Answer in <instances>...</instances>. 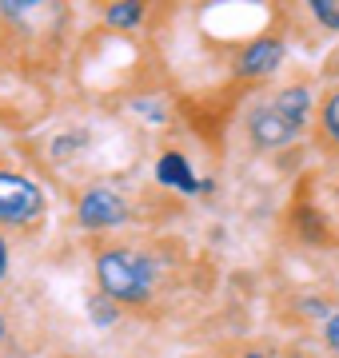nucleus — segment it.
<instances>
[{
  "mask_svg": "<svg viewBox=\"0 0 339 358\" xmlns=\"http://www.w3.org/2000/svg\"><path fill=\"white\" fill-rule=\"evenodd\" d=\"M279 60H284V44L275 36H260L240 56V76H268V72L279 68Z\"/></svg>",
  "mask_w": 339,
  "mask_h": 358,
  "instance_id": "39448f33",
  "label": "nucleus"
},
{
  "mask_svg": "<svg viewBox=\"0 0 339 358\" xmlns=\"http://www.w3.org/2000/svg\"><path fill=\"white\" fill-rule=\"evenodd\" d=\"M307 115H312V92L284 88L272 103L251 112V143L256 148H284L307 128Z\"/></svg>",
  "mask_w": 339,
  "mask_h": 358,
  "instance_id": "f03ea898",
  "label": "nucleus"
},
{
  "mask_svg": "<svg viewBox=\"0 0 339 358\" xmlns=\"http://www.w3.org/2000/svg\"><path fill=\"white\" fill-rule=\"evenodd\" d=\"M240 358H268V355H260V350H248V355H240Z\"/></svg>",
  "mask_w": 339,
  "mask_h": 358,
  "instance_id": "ddd939ff",
  "label": "nucleus"
},
{
  "mask_svg": "<svg viewBox=\"0 0 339 358\" xmlns=\"http://www.w3.org/2000/svg\"><path fill=\"white\" fill-rule=\"evenodd\" d=\"M40 211H44V192L36 183L13 176V171H0V223L25 227V223L40 219Z\"/></svg>",
  "mask_w": 339,
  "mask_h": 358,
  "instance_id": "7ed1b4c3",
  "label": "nucleus"
},
{
  "mask_svg": "<svg viewBox=\"0 0 339 358\" xmlns=\"http://www.w3.org/2000/svg\"><path fill=\"white\" fill-rule=\"evenodd\" d=\"M140 16H144V4H136V0H132V4H116V8H108V20L120 24V28H132Z\"/></svg>",
  "mask_w": 339,
  "mask_h": 358,
  "instance_id": "1a4fd4ad",
  "label": "nucleus"
},
{
  "mask_svg": "<svg viewBox=\"0 0 339 358\" xmlns=\"http://www.w3.org/2000/svg\"><path fill=\"white\" fill-rule=\"evenodd\" d=\"M312 16H315L324 28L339 32V0H312Z\"/></svg>",
  "mask_w": 339,
  "mask_h": 358,
  "instance_id": "6e6552de",
  "label": "nucleus"
},
{
  "mask_svg": "<svg viewBox=\"0 0 339 358\" xmlns=\"http://www.w3.org/2000/svg\"><path fill=\"white\" fill-rule=\"evenodd\" d=\"M0 338H4V322H0Z\"/></svg>",
  "mask_w": 339,
  "mask_h": 358,
  "instance_id": "4468645a",
  "label": "nucleus"
},
{
  "mask_svg": "<svg viewBox=\"0 0 339 358\" xmlns=\"http://www.w3.org/2000/svg\"><path fill=\"white\" fill-rule=\"evenodd\" d=\"M96 279H100L104 299L136 307V303H148L156 291V263L140 251L112 247V251H100V259H96Z\"/></svg>",
  "mask_w": 339,
  "mask_h": 358,
  "instance_id": "f257e3e1",
  "label": "nucleus"
},
{
  "mask_svg": "<svg viewBox=\"0 0 339 358\" xmlns=\"http://www.w3.org/2000/svg\"><path fill=\"white\" fill-rule=\"evenodd\" d=\"M8 275V247H4V239H0V279Z\"/></svg>",
  "mask_w": 339,
  "mask_h": 358,
  "instance_id": "f8f14e48",
  "label": "nucleus"
},
{
  "mask_svg": "<svg viewBox=\"0 0 339 358\" xmlns=\"http://www.w3.org/2000/svg\"><path fill=\"white\" fill-rule=\"evenodd\" d=\"M76 215L88 231H104V227H116L120 219H124V203H120V195L108 192V187H88V192L80 195Z\"/></svg>",
  "mask_w": 339,
  "mask_h": 358,
  "instance_id": "20e7f679",
  "label": "nucleus"
},
{
  "mask_svg": "<svg viewBox=\"0 0 339 358\" xmlns=\"http://www.w3.org/2000/svg\"><path fill=\"white\" fill-rule=\"evenodd\" d=\"M327 346H331V350H339V315H331V319H327Z\"/></svg>",
  "mask_w": 339,
  "mask_h": 358,
  "instance_id": "9d476101",
  "label": "nucleus"
},
{
  "mask_svg": "<svg viewBox=\"0 0 339 358\" xmlns=\"http://www.w3.org/2000/svg\"><path fill=\"white\" fill-rule=\"evenodd\" d=\"M92 315H96V319H100V322H112V319H116V310L108 307V303H100V299L92 303Z\"/></svg>",
  "mask_w": 339,
  "mask_h": 358,
  "instance_id": "9b49d317",
  "label": "nucleus"
},
{
  "mask_svg": "<svg viewBox=\"0 0 339 358\" xmlns=\"http://www.w3.org/2000/svg\"><path fill=\"white\" fill-rule=\"evenodd\" d=\"M156 179L164 183V187H176V192H184V195H192V192H212V183H208V179L200 183V179L192 176L188 159H184V155H176V152L160 155V164H156Z\"/></svg>",
  "mask_w": 339,
  "mask_h": 358,
  "instance_id": "423d86ee",
  "label": "nucleus"
},
{
  "mask_svg": "<svg viewBox=\"0 0 339 358\" xmlns=\"http://www.w3.org/2000/svg\"><path fill=\"white\" fill-rule=\"evenodd\" d=\"M319 128H324V136L339 148V92H331L324 100V112H319Z\"/></svg>",
  "mask_w": 339,
  "mask_h": 358,
  "instance_id": "0eeeda50",
  "label": "nucleus"
}]
</instances>
